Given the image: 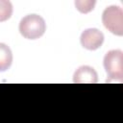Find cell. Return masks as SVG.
<instances>
[{"label":"cell","mask_w":123,"mask_h":123,"mask_svg":"<svg viewBox=\"0 0 123 123\" xmlns=\"http://www.w3.org/2000/svg\"><path fill=\"white\" fill-rule=\"evenodd\" d=\"M19 33L27 39H37L41 37L46 31V23L44 19L36 13L25 15L19 22Z\"/></svg>","instance_id":"6da1fadb"},{"label":"cell","mask_w":123,"mask_h":123,"mask_svg":"<svg viewBox=\"0 0 123 123\" xmlns=\"http://www.w3.org/2000/svg\"><path fill=\"white\" fill-rule=\"evenodd\" d=\"M103 65L109 77L108 82L111 80L122 82L123 80V52L121 50H110L106 53Z\"/></svg>","instance_id":"7a4b0ae2"},{"label":"cell","mask_w":123,"mask_h":123,"mask_svg":"<svg viewBox=\"0 0 123 123\" xmlns=\"http://www.w3.org/2000/svg\"><path fill=\"white\" fill-rule=\"evenodd\" d=\"M102 23L111 34L123 36V11L120 7L111 5L107 7L102 13Z\"/></svg>","instance_id":"3957f363"},{"label":"cell","mask_w":123,"mask_h":123,"mask_svg":"<svg viewBox=\"0 0 123 123\" xmlns=\"http://www.w3.org/2000/svg\"><path fill=\"white\" fill-rule=\"evenodd\" d=\"M80 41L85 49L94 51L102 46L104 42V34L96 28H88L82 33Z\"/></svg>","instance_id":"277c9868"},{"label":"cell","mask_w":123,"mask_h":123,"mask_svg":"<svg viewBox=\"0 0 123 123\" xmlns=\"http://www.w3.org/2000/svg\"><path fill=\"white\" fill-rule=\"evenodd\" d=\"M73 82L75 84H96L98 82V74L93 67L82 65L75 71Z\"/></svg>","instance_id":"5b68a950"},{"label":"cell","mask_w":123,"mask_h":123,"mask_svg":"<svg viewBox=\"0 0 123 123\" xmlns=\"http://www.w3.org/2000/svg\"><path fill=\"white\" fill-rule=\"evenodd\" d=\"M12 63V53L11 48L0 42V72L7 71Z\"/></svg>","instance_id":"8992f818"},{"label":"cell","mask_w":123,"mask_h":123,"mask_svg":"<svg viewBox=\"0 0 123 123\" xmlns=\"http://www.w3.org/2000/svg\"><path fill=\"white\" fill-rule=\"evenodd\" d=\"M12 4L7 0H0V22L7 21L12 14Z\"/></svg>","instance_id":"52a82bcc"},{"label":"cell","mask_w":123,"mask_h":123,"mask_svg":"<svg viewBox=\"0 0 123 123\" xmlns=\"http://www.w3.org/2000/svg\"><path fill=\"white\" fill-rule=\"evenodd\" d=\"M95 1H75L76 9L82 13H87L94 9Z\"/></svg>","instance_id":"ba28073f"}]
</instances>
